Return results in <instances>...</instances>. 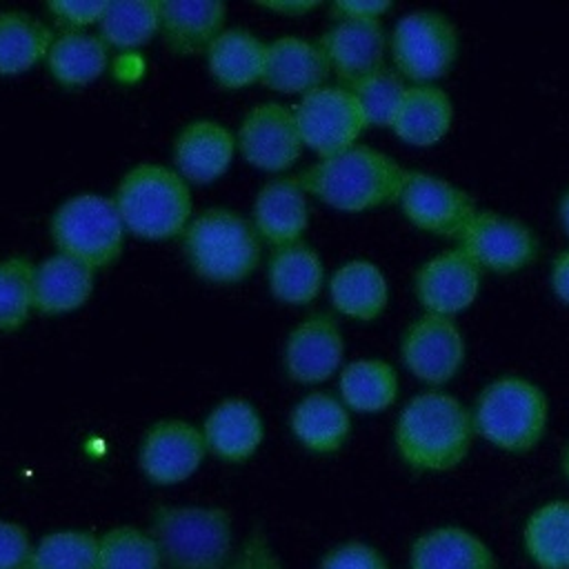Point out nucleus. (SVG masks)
I'll return each instance as SVG.
<instances>
[{
    "label": "nucleus",
    "instance_id": "obj_7",
    "mask_svg": "<svg viewBox=\"0 0 569 569\" xmlns=\"http://www.w3.org/2000/svg\"><path fill=\"white\" fill-rule=\"evenodd\" d=\"M124 233L113 198L96 191L69 196L51 216V238L58 251L87 262L96 271L120 258Z\"/></svg>",
    "mask_w": 569,
    "mask_h": 569
},
{
    "label": "nucleus",
    "instance_id": "obj_42",
    "mask_svg": "<svg viewBox=\"0 0 569 569\" xmlns=\"http://www.w3.org/2000/svg\"><path fill=\"white\" fill-rule=\"evenodd\" d=\"M227 569H282V565L264 531L256 527L242 542L240 551L231 558Z\"/></svg>",
    "mask_w": 569,
    "mask_h": 569
},
{
    "label": "nucleus",
    "instance_id": "obj_36",
    "mask_svg": "<svg viewBox=\"0 0 569 569\" xmlns=\"http://www.w3.org/2000/svg\"><path fill=\"white\" fill-rule=\"evenodd\" d=\"M33 276L36 264L24 256L0 260V331L20 329L36 309Z\"/></svg>",
    "mask_w": 569,
    "mask_h": 569
},
{
    "label": "nucleus",
    "instance_id": "obj_40",
    "mask_svg": "<svg viewBox=\"0 0 569 569\" xmlns=\"http://www.w3.org/2000/svg\"><path fill=\"white\" fill-rule=\"evenodd\" d=\"M33 551L22 525L0 520V569H33Z\"/></svg>",
    "mask_w": 569,
    "mask_h": 569
},
{
    "label": "nucleus",
    "instance_id": "obj_4",
    "mask_svg": "<svg viewBox=\"0 0 569 569\" xmlns=\"http://www.w3.org/2000/svg\"><path fill=\"white\" fill-rule=\"evenodd\" d=\"M113 202L127 233L144 240L182 236L191 222L189 182L171 167L140 162L118 182Z\"/></svg>",
    "mask_w": 569,
    "mask_h": 569
},
{
    "label": "nucleus",
    "instance_id": "obj_5",
    "mask_svg": "<svg viewBox=\"0 0 569 569\" xmlns=\"http://www.w3.org/2000/svg\"><path fill=\"white\" fill-rule=\"evenodd\" d=\"M182 247L191 269L216 284L242 282L260 262V236L253 224L224 207H211L191 218Z\"/></svg>",
    "mask_w": 569,
    "mask_h": 569
},
{
    "label": "nucleus",
    "instance_id": "obj_9",
    "mask_svg": "<svg viewBox=\"0 0 569 569\" xmlns=\"http://www.w3.org/2000/svg\"><path fill=\"white\" fill-rule=\"evenodd\" d=\"M482 273L511 276L525 271L540 253L536 231L520 218L496 211L478 209L458 238V244Z\"/></svg>",
    "mask_w": 569,
    "mask_h": 569
},
{
    "label": "nucleus",
    "instance_id": "obj_46",
    "mask_svg": "<svg viewBox=\"0 0 569 569\" xmlns=\"http://www.w3.org/2000/svg\"><path fill=\"white\" fill-rule=\"evenodd\" d=\"M558 218H560V224L565 229V233L569 236V187L562 191L560 196V202H558Z\"/></svg>",
    "mask_w": 569,
    "mask_h": 569
},
{
    "label": "nucleus",
    "instance_id": "obj_12",
    "mask_svg": "<svg viewBox=\"0 0 569 569\" xmlns=\"http://www.w3.org/2000/svg\"><path fill=\"white\" fill-rule=\"evenodd\" d=\"M396 202L407 222L416 229L456 240L480 209L469 191L442 176L422 169L405 171Z\"/></svg>",
    "mask_w": 569,
    "mask_h": 569
},
{
    "label": "nucleus",
    "instance_id": "obj_21",
    "mask_svg": "<svg viewBox=\"0 0 569 569\" xmlns=\"http://www.w3.org/2000/svg\"><path fill=\"white\" fill-rule=\"evenodd\" d=\"M453 100L440 84H409L391 122V131L409 147H433L453 124Z\"/></svg>",
    "mask_w": 569,
    "mask_h": 569
},
{
    "label": "nucleus",
    "instance_id": "obj_30",
    "mask_svg": "<svg viewBox=\"0 0 569 569\" xmlns=\"http://www.w3.org/2000/svg\"><path fill=\"white\" fill-rule=\"evenodd\" d=\"M398 371L382 358H356L338 373V398L356 413L387 411L398 400Z\"/></svg>",
    "mask_w": 569,
    "mask_h": 569
},
{
    "label": "nucleus",
    "instance_id": "obj_16",
    "mask_svg": "<svg viewBox=\"0 0 569 569\" xmlns=\"http://www.w3.org/2000/svg\"><path fill=\"white\" fill-rule=\"evenodd\" d=\"M345 336L329 313H311L300 320L284 342V371L293 382L318 385L340 373Z\"/></svg>",
    "mask_w": 569,
    "mask_h": 569
},
{
    "label": "nucleus",
    "instance_id": "obj_35",
    "mask_svg": "<svg viewBox=\"0 0 569 569\" xmlns=\"http://www.w3.org/2000/svg\"><path fill=\"white\" fill-rule=\"evenodd\" d=\"M162 556L151 533L113 527L98 538V569H160Z\"/></svg>",
    "mask_w": 569,
    "mask_h": 569
},
{
    "label": "nucleus",
    "instance_id": "obj_25",
    "mask_svg": "<svg viewBox=\"0 0 569 569\" xmlns=\"http://www.w3.org/2000/svg\"><path fill=\"white\" fill-rule=\"evenodd\" d=\"M227 7L218 0H162L160 36L178 56H196L209 49L224 29Z\"/></svg>",
    "mask_w": 569,
    "mask_h": 569
},
{
    "label": "nucleus",
    "instance_id": "obj_31",
    "mask_svg": "<svg viewBox=\"0 0 569 569\" xmlns=\"http://www.w3.org/2000/svg\"><path fill=\"white\" fill-rule=\"evenodd\" d=\"M47 67L62 87H84L98 80L109 62V47L98 33L64 31L53 36Z\"/></svg>",
    "mask_w": 569,
    "mask_h": 569
},
{
    "label": "nucleus",
    "instance_id": "obj_37",
    "mask_svg": "<svg viewBox=\"0 0 569 569\" xmlns=\"http://www.w3.org/2000/svg\"><path fill=\"white\" fill-rule=\"evenodd\" d=\"M409 82L393 69L382 67L362 80L353 82L349 89L353 91L362 116L367 120V127H391L396 111L405 98Z\"/></svg>",
    "mask_w": 569,
    "mask_h": 569
},
{
    "label": "nucleus",
    "instance_id": "obj_27",
    "mask_svg": "<svg viewBox=\"0 0 569 569\" xmlns=\"http://www.w3.org/2000/svg\"><path fill=\"white\" fill-rule=\"evenodd\" d=\"M296 440L313 453H336L351 433V411L329 391H309L289 416Z\"/></svg>",
    "mask_w": 569,
    "mask_h": 569
},
{
    "label": "nucleus",
    "instance_id": "obj_15",
    "mask_svg": "<svg viewBox=\"0 0 569 569\" xmlns=\"http://www.w3.org/2000/svg\"><path fill=\"white\" fill-rule=\"evenodd\" d=\"M329 71L340 84L351 87L365 76L385 67L389 53V33L380 20L340 18L318 40Z\"/></svg>",
    "mask_w": 569,
    "mask_h": 569
},
{
    "label": "nucleus",
    "instance_id": "obj_11",
    "mask_svg": "<svg viewBox=\"0 0 569 569\" xmlns=\"http://www.w3.org/2000/svg\"><path fill=\"white\" fill-rule=\"evenodd\" d=\"M400 360L427 389H442L465 367V331L456 318L422 311L400 336Z\"/></svg>",
    "mask_w": 569,
    "mask_h": 569
},
{
    "label": "nucleus",
    "instance_id": "obj_3",
    "mask_svg": "<svg viewBox=\"0 0 569 569\" xmlns=\"http://www.w3.org/2000/svg\"><path fill=\"white\" fill-rule=\"evenodd\" d=\"M547 391L522 373L489 380L471 405L476 433L505 453L533 451L549 427Z\"/></svg>",
    "mask_w": 569,
    "mask_h": 569
},
{
    "label": "nucleus",
    "instance_id": "obj_44",
    "mask_svg": "<svg viewBox=\"0 0 569 569\" xmlns=\"http://www.w3.org/2000/svg\"><path fill=\"white\" fill-rule=\"evenodd\" d=\"M549 287L553 296L569 307V247L553 256L549 267Z\"/></svg>",
    "mask_w": 569,
    "mask_h": 569
},
{
    "label": "nucleus",
    "instance_id": "obj_38",
    "mask_svg": "<svg viewBox=\"0 0 569 569\" xmlns=\"http://www.w3.org/2000/svg\"><path fill=\"white\" fill-rule=\"evenodd\" d=\"M33 569H98V538L82 529L51 531L36 545Z\"/></svg>",
    "mask_w": 569,
    "mask_h": 569
},
{
    "label": "nucleus",
    "instance_id": "obj_23",
    "mask_svg": "<svg viewBox=\"0 0 569 569\" xmlns=\"http://www.w3.org/2000/svg\"><path fill=\"white\" fill-rule=\"evenodd\" d=\"M409 569H498L493 549L456 525L433 527L411 542Z\"/></svg>",
    "mask_w": 569,
    "mask_h": 569
},
{
    "label": "nucleus",
    "instance_id": "obj_8",
    "mask_svg": "<svg viewBox=\"0 0 569 569\" xmlns=\"http://www.w3.org/2000/svg\"><path fill=\"white\" fill-rule=\"evenodd\" d=\"M460 33L453 20L436 9L402 13L389 33L391 67L409 84H436L456 64Z\"/></svg>",
    "mask_w": 569,
    "mask_h": 569
},
{
    "label": "nucleus",
    "instance_id": "obj_41",
    "mask_svg": "<svg viewBox=\"0 0 569 569\" xmlns=\"http://www.w3.org/2000/svg\"><path fill=\"white\" fill-rule=\"evenodd\" d=\"M104 4L102 0H53L47 2V11L64 31H84V27L98 24Z\"/></svg>",
    "mask_w": 569,
    "mask_h": 569
},
{
    "label": "nucleus",
    "instance_id": "obj_29",
    "mask_svg": "<svg viewBox=\"0 0 569 569\" xmlns=\"http://www.w3.org/2000/svg\"><path fill=\"white\" fill-rule=\"evenodd\" d=\"M267 280L273 298L284 305H309L325 287L320 253L307 242L273 249L267 264Z\"/></svg>",
    "mask_w": 569,
    "mask_h": 569
},
{
    "label": "nucleus",
    "instance_id": "obj_17",
    "mask_svg": "<svg viewBox=\"0 0 569 569\" xmlns=\"http://www.w3.org/2000/svg\"><path fill=\"white\" fill-rule=\"evenodd\" d=\"M207 453L204 436L184 420L156 422L140 445V469L149 482L169 487L187 480Z\"/></svg>",
    "mask_w": 569,
    "mask_h": 569
},
{
    "label": "nucleus",
    "instance_id": "obj_28",
    "mask_svg": "<svg viewBox=\"0 0 569 569\" xmlns=\"http://www.w3.org/2000/svg\"><path fill=\"white\" fill-rule=\"evenodd\" d=\"M213 80L224 89H242L262 80L267 42L242 27L222 29L204 51Z\"/></svg>",
    "mask_w": 569,
    "mask_h": 569
},
{
    "label": "nucleus",
    "instance_id": "obj_22",
    "mask_svg": "<svg viewBox=\"0 0 569 569\" xmlns=\"http://www.w3.org/2000/svg\"><path fill=\"white\" fill-rule=\"evenodd\" d=\"M327 287L333 309L351 320L371 322L380 318L389 305V280L380 264L367 258L338 264Z\"/></svg>",
    "mask_w": 569,
    "mask_h": 569
},
{
    "label": "nucleus",
    "instance_id": "obj_32",
    "mask_svg": "<svg viewBox=\"0 0 569 569\" xmlns=\"http://www.w3.org/2000/svg\"><path fill=\"white\" fill-rule=\"evenodd\" d=\"M51 29L27 11H0V76H18L47 58Z\"/></svg>",
    "mask_w": 569,
    "mask_h": 569
},
{
    "label": "nucleus",
    "instance_id": "obj_2",
    "mask_svg": "<svg viewBox=\"0 0 569 569\" xmlns=\"http://www.w3.org/2000/svg\"><path fill=\"white\" fill-rule=\"evenodd\" d=\"M405 167L389 153L353 144L329 158H318L298 178L309 196L345 213H362L398 200Z\"/></svg>",
    "mask_w": 569,
    "mask_h": 569
},
{
    "label": "nucleus",
    "instance_id": "obj_20",
    "mask_svg": "<svg viewBox=\"0 0 569 569\" xmlns=\"http://www.w3.org/2000/svg\"><path fill=\"white\" fill-rule=\"evenodd\" d=\"M329 64L318 42L302 36H280L267 42L262 84L287 96H305L329 78Z\"/></svg>",
    "mask_w": 569,
    "mask_h": 569
},
{
    "label": "nucleus",
    "instance_id": "obj_10",
    "mask_svg": "<svg viewBox=\"0 0 569 569\" xmlns=\"http://www.w3.org/2000/svg\"><path fill=\"white\" fill-rule=\"evenodd\" d=\"M296 124L302 144L318 158H329L358 144L367 120L353 96L345 84H322L305 93L293 104Z\"/></svg>",
    "mask_w": 569,
    "mask_h": 569
},
{
    "label": "nucleus",
    "instance_id": "obj_45",
    "mask_svg": "<svg viewBox=\"0 0 569 569\" xmlns=\"http://www.w3.org/2000/svg\"><path fill=\"white\" fill-rule=\"evenodd\" d=\"M320 2L311 0H282V2H260V7L276 11V13H289V16H302L311 9H316Z\"/></svg>",
    "mask_w": 569,
    "mask_h": 569
},
{
    "label": "nucleus",
    "instance_id": "obj_18",
    "mask_svg": "<svg viewBox=\"0 0 569 569\" xmlns=\"http://www.w3.org/2000/svg\"><path fill=\"white\" fill-rule=\"evenodd\" d=\"M251 224L260 240L278 247L300 242L309 227V193L298 176L267 180L253 200Z\"/></svg>",
    "mask_w": 569,
    "mask_h": 569
},
{
    "label": "nucleus",
    "instance_id": "obj_24",
    "mask_svg": "<svg viewBox=\"0 0 569 569\" xmlns=\"http://www.w3.org/2000/svg\"><path fill=\"white\" fill-rule=\"evenodd\" d=\"M200 431L207 451L227 462H244L258 451L264 438V422L249 400L224 398L209 411Z\"/></svg>",
    "mask_w": 569,
    "mask_h": 569
},
{
    "label": "nucleus",
    "instance_id": "obj_33",
    "mask_svg": "<svg viewBox=\"0 0 569 569\" xmlns=\"http://www.w3.org/2000/svg\"><path fill=\"white\" fill-rule=\"evenodd\" d=\"M522 545L538 569H569V500L533 509L522 529Z\"/></svg>",
    "mask_w": 569,
    "mask_h": 569
},
{
    "label": "nucleus",
    "instance_id": "obj_19",
    "mask_svg": "<svg viewBox=\"0 0 569 569\" xmlns=\"http://www.w3.org/2000/svg\"><path fill=\"white\" fill-rule=\"evenodd\" d=\"M236 149V136L224 124L200 118L187 122L176 136L173 169L189 184H209L229 169Z\"/></svg>",
    "mask_w": 569,
    "mask_h": 569
},
{
    "label": "nucleus",
    "instance_id": "obj_47",
    "mask_svg": "<svg viewBox=\"0 0 569 569\" xmlns=\"http://www.w3.org/2000/svg\"><path fill=\"white\" fill-rule=\"evenodd\" d=\"M560 465H562V473H565V478H567V482H569V442H567V445H565V449H562Z\"/></svg>",
    "mask_w": 569,
    "mask_h": 569
},
{
    "label": "nucleus",
    "instance_id": "obj_39",
    "mask_svg": "<svg viewBox=\"0 0 569 569\" xmlns=\"http://www.w3.org/2000/svg\"><path fill=\"white\" fill-rule=\"evenodd\" d=\"M318 569H389V562L380 549L360 540H349L331 547L322 556Z\"/></svg>",
    "mask_w": 569,
    "mask_h": 569
},
{
    "label": "nucleus",
    "instance_id": "obj_6",
    "mask_svg": "<svg viewBox=\"0 0 569 569\" xmlns=\"http://www.w3.org/2000/svg\"><path fill=\"white\" fill-rule=\"evenodd\" d=\"M149 533L169 569H227L231 562V516L220 507H158Z\"/></svg>",
    "mask_w": 569,
    "mask_h": 569
},
{
    "label": "nucleus",
    "instance_id": "obj_34",
    "mask_svg": "<svg viewBox=\"0 0 569 569\" xmlns=\"http://www.w3.org/2000/svg\"><path fill=\"white\" fill-rule=\"evenodd\" d=\"M160 33V2L113 0L104 4L98 20V36L107 47L136 49Z\"/></svg>",
    "mask_w": 569,
    "mask_h": 569
},
{
    "label": "nucleus",
    "instance_id": "obj_14",
    "mask_svg": "<svg viewBox=\"0 0 569 569\" xmlns=\"http://www.w3.org/2000/svg\"><path fill=\"white\" fill-rule=\"evenodd\" d=\"M236 144L251 167L271 173L289 169L305 149L293 107L280 102L251 107L240 120Z\"/></svg>",
    "mask_w": 569,
    "mask_h": 569
},
{
    "label": "nucleus",
    "instance_id": "obj_26",
    "mask_svg": "<svg viewBox=\"0 0 569 569\" xmlns=\"http://www.w3.org/2000/svg\"><path fill=\"white\" fill-rule=\"evenodd\" d=\"M93 280L96 269L73 256L58 251L44 258L33 276L36 311L60 316L80 309L93 293Z\"/></svg>",
    "mask_w": 569,
    "mask_h": 569
},
{
    "label": "nucleus",
    "instance_id": "obj_1",
    "mask_svg": "<svg viewBox=\"0 0 569 569\" xmlns=\"http://www.w3.org/2000/svg\"><path fill=\"white\" fill-rule=\"evenodd\" d=\"M471 407L445 389H425L400 409L393 445L400 460L425 473L460 467L476 440Z\"/></svg>",
    "mask_w": 569,
    "mask_h": 569
},
{
    "label": "nucleus",
    "instance_id": "obj_43",
    "mask_svg": "<svg viewBox=\"0 0 569 569\" xmlns=\"http://www.w3.org/2000/svg\"><path fill=\"white\" fill-rule=\"evenodd\" d=\"M393 9L387 0H338L329 7L333 20L349 18V20H380L382 16Z\"/></svg>",
    "mask_w": 569,
    "mask_h": 569
},
{
    "label": "nucleus",
    "instance_id": "obj_13",
    "mask_svg": "<svg viewBox=\"0 0 569 569\" xmlns=\"http://www.w3.org/2000/svg\"><path fill=\"white\" fill-rule=\"evenodd\" d=\"M482 276V269L460 247L445 249L418 264L413 293L425 313L456 318L476 305Z\"/></svg>",
    "mask_w": 569,
    "mask_h": 569
}]
</instances>
